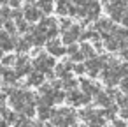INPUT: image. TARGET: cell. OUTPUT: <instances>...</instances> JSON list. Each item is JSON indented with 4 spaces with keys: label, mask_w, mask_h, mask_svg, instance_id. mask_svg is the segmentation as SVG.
Here are the masks:
<instances>
[{
    "label": "cell",
    "mask_w": 128,
    "mask_h": 127,
    "mask_svg": "<svg viewBox=\"0 0 128 127\" xmlns=\"http://www.w3.org/2000/svg\"><path fill=\"white\" fill-rule=\"evenodd\" d=\"M56 65V62H54V57L53 55H39L35 60H34V67L39 71V72H46V71H51L53 67Z\"/></svg>",
    "instance_id": "6da1fadb"
},
{
    "label": "cell",
    "mask_w": 128,
    "mask_h": 127,
    "mask_svg": "<svg viewBox=\"0 0 128 127\" xmlns=\"http://www.w3.org/2000/svg\"><path fill=\"white\" fill-rule=\"evenodd\" d=\"M79 35H81V27L70 25V27L63 32L62 43H63V44H72V43H76V39H79Z\"/></svg>",
    "instance_id": "7a4b0ae2"
},
{
    "label": "cell",
    "mask_w": 128,
    "mask_h": 127,
    "mask_svg": "<svg viewBox=\"0 0 128 127\" xmlns=\"http://www.w3.org/2000/svg\"><path fill=\"white\" fill-rule=\"evenodd\" d=\"M119 78H121V74H119L118 69H107V67H105L104 72H102V79H104V83H105L107 87H114V85H118Z\"/></svg>",
    "instance_id": "3957f363"
},
{
    "label": "cell",
    "mask_w": 128,
    "mask_h": 127,
    "mask_svg": "<svg viewBox=\"0 0 128 127\" xmlns=\"http://www.w3.org/2000/svg\"><path fill=\"white\" fill-rule=\"evenodd\" d=\"M67 101L70 104H74V106H81V104H88L90 102V95H86V94H82L79 90H70Z\"/></svg>",
    "instance_id": "277c9868"
},
{
    "label": "cell",
    "mask_w": 128,
    "mask_h": 127,
    "mask_svg": "<svg viewBox=\"0 0 128 127\" xmlns=\"http://www.w3.org/2000/svg\"><path fill=\"white\" fill-rule=\"evenodd\" d=\"M95 27H96V32H98V34H102V37L109 35V34L112 32V28H114V25H112V21H110V20H98Z\"/></svg>",
    "instance_id": "5b68a950"
},
{
    "label": "cell",
    "mask_w": 128,
    "mask_h": 127,
    "mask_svg": "<svg viewBox=\"0 0 128 127\" xmlns=\"http://www.w3.org/2000/svg\"><path fill=\"white\" fill-rule=\"evenodd\" d=\"M48 51L53 55V57H60V55H63L65 53V48L62 46V43L58 41V39H51L49 43H48Z\"/></svg>",
    "instance_id": "8992f818"
},
{
    "label": "cell",
    "mask_w": 128,
    "mask_h": 127,
    "mask_svg": "<svg viewBox=\"0 0 128 127\" xmlns=\"http://www.w3.org/2000/svg\"><path fill=\"white\" fill-rule=\"evenodd\" d=\"M81 87H82V94H86V95H95L100 88H98V85H95V83H91V81H88V79H82L81 81Z\"/></svg>",
    "instance_id": "52a82bcc"
},
{
    "label": "cell",
    "mask_w": 128,
    "mask_h": 127,
    "mask_svg": "<svg viewBox=\"0 0 128 127\" xmlns=\"http://www.w3.org/2000/svg\"><path fill=\"white\" fill-rule=\"evenodd\" d=\"M95 101H96L98 106H104V108H107V106L112 104V99H110L105 92H102V90H98V92L95 94Z\"/></svg>",
    "instance_id": "ba28073f"
},
{
    "label": "cell",
    "mask_w": 128,
    "mask_h": 127,
    "mask_svg": "<svg viewBox=\"0 0 128 127\" xmlns=\"http://www.w3.org/2000/svg\"><path fill=\"white\" fill-rule=\"evenodd\" d=\"M25 16H26V20H28V21H37V20H40L42 11H40V9H37V7L28 6V7H26V11H25Z\"/></svg>",
    "instance_id": "9c48e42d"
},
{
    "label": "cell",
    "mask_w": 128,
    "mask_h": 127,
    "mask_svg": "<svg viewBox=\"0 0 128 127\" xmlns=\"http://www.w3.org/2000/svg\"><path fill=\"white\" fill-rule=\"evenodd\" d=\"M44 78H46V76H44L42 72H39V71H37V72H32L30 78H28V85H35V87H37V85H42Z\"/></svg>",
    "instance_id": "30bf717a"
},
{
    "label": "cell",
    "mask_w": 128,
    "mask_h": 127,
    "mask_svg": "<svg viewBox=\"0 0 128 127\" xmlns=\"http://www.w3.org/2000/svg\"><path fill=\"white\" fill-rule=\"evenodd\" d=\"M79 51L82 53L84 58H91V57H95V50H93V46L88 44V43H82V46L79 48Z\"/></svg>",
    "instance_id": "8fae6325"
},
{
    "label": "cell",
    "mask_w": 128,
    "mask_h": 127,
    "mask_svg": "<svg viewBox=\"0 0 128 127\" xmlns=\"http://www.w3.org/2000/svg\"><path fill=\"white\" fill-rule=\"evenodd\" d=\"M16 65H18V76H23L25 72H28V71H30V64H28V60H26V58H20Z\"/></svg>",
    "instance_id": "7c38bea8"
},
{
    "label": "cell",
    "mask_w": 128,
    "mask_h": 127,
    "mask_svg": "<svg viewBox=\"0 0 128 127\" xmlns=\"http://www.w3.org/2000/svg\"><path fill=\"white\" fill-rule=\"evenodd\" d=\"M68 7H70L68 0H58V6H56L58 14H68Z\"/></svg>",
    "instance_id": "4fadbf2b"
},
{
    "label": "cell",
    "mask_w": 128,
    "mask_h": 127,
    "mask_svg": "<svg viewBox=\"0 0 128 127\" xmlns=\"http://www.w3.org/2000/svg\"><path fill=\"white\" fill-rule=\"evenodd\" d=\"M39 9L42 13H51L53 11V0H39Z\"/></svg>",
    "instance_id": "5bb4252c"
},
{
    "label": "cell",
    "mask_w": 128,
    "mask_h": 127,
    "mask_svg": "<svg viewBox=\"0 0 128 127\" xmlns=\"http://www.w3.org/2000/svg\"><path fill=\"white\" fill-rule=\"evenodd\" d=\"M51 115H53V109H49V106H40L39 108L40 120H48V118H51Z\"/></svg>",
    "instance_id": "9a60e30c"
},
{
    "label": "cell",
    "mask_w": 128,
    "mask_h": 127,
    "mask_svg": "<svg viewBox=\"0 0 128 127\" xmlns=\"http://www.w3.org/2000/svg\"><path fill=\"white\" fill-rule=\"evenodd\" d=\"M104 123H105V118H102L98 115V116H95L93 120L88 122V127H104Z\"/></svg>",
    "instance_id": "2e32d148"
},
{
    "label": "cell",
    "mask_w": 128,
    "mask_h": 127,
    "mask_svg": "<svg viewBox=\"0 0 128 127\" xmlns=\"http://www.w3.org/2000/svg\"><path fill=\"white\" fill-rule=\"evenodd\" d=\"M62 87L63 88H76L77 87V81L72 79V76H70V78H65V81H62Z\"/></svg>",
    "instance_id": "e0dca14e"
},
{
    "label": "cell",
    "mask_w": 128,
    "mask_h": 127,
    "mask_svg": "<svg viewBox=\"0 0 128 127\" xmlns=\"http://www.w3.org/2000/svg\"><path fill=\"white\" fill-rule=\"evenodd\" d=\"M53 102H62L63 99H65V94L63 92H60V90H53Z\"/></svg>",
    "instance_id": "ac0fdd59"
},
{
    "label": "cell",
    "mask_w": 128,
    "mask_h": 127,
    "mask_svg": "<svg viewBox=\"0 0 128 127\" xmlns=\"http://www.w3.org/2000/svg\"><path fill=\"white\" fill-rule=\"evenodd\" d=\"M4 76H6V81L7 83H14L16 81V72H12V71H4Z\"/></svg>",
    "instance_id": "d6986e66"
},
{
    "label": "cell",
    "mask_w": 128,
    "mask_h": 127,
    "mask_svg": "<svg viewBox=\"0 0 128 127\" xmlns=\"http://www.w3.org/2000/svg\"><path fill=\"white\" fill-rule=\"evenodd\" d=\"M72 69H74L77 74H84V72H86V65L81 64V62H76V65H72Z\"/></svg>",
    "instance_id": "ffe728a7"
},
{
    "label": "cell",
    "mask_w": 128,
    "mask_h": 127,
    "mask_svg": "<svg viewBox=\"0 0 128 127\" xmlns=\"http://www.w3.org/2000/svg\"><path fill=\"white\" fill-rule=\"evenodd\" d=\"M118 71H119L121 76H128V62H126V64H121V65L118 67Z\"/></svg>",
    "instance_id": "44dd1931"
},
{
    "label": "cell",
    "mask_w": 128,
    "mask_h": 127,
    "mask_svg": "<svg viewBox=\"0 0 128 127\" xmlns=\"http://www.w3.org/2000/svg\"><path fill=\"white\" fill-rule=\"evenodd\" d=\"M28 46H30L28 41H20V43H18V50H20V51H26Z\"/></svg>",
    "instance_id": "7402d4cb"
},
{
    "label": "cell",
    "mask_w": 128,
    "mask_h": 127,
    "mask_svg": "<svg viewBox=\"0 0 128 127\" xmlns=\"http://www.w3.org/2000/svg\"><path fill=\"white\" fill-rule=\"evenodd\" d=\"M105 94H107V95H109V97H110V99H116V97H118V95H119V92H118V90H116V88H112V87H110V88H109V90H107V92H105Z\"/></svg>",
    "instance_id": "603a6c76"
},
{
    "label": "cell",
    "mask_w": 128,
    "mask_h": 127,
    "mask_svg": "<svg viewBox=\"0 0 128 127\" xmlns=\"http://www.w3.org/2000/svg\"><path fill=\"white\" fill-rule=\"evenodd\" d=\"M119 21H121L124 27H128V11H126V9H124V13H123V16H121V20H119Z\"/></svg>",
    "instance_id": "cb8c5ba5"
},
{
    "label": "cell",
    "mask_w": 128,
    "mask_h": 127,
    "mask_svg": "<svg viewBox=\"0 0 128 127\" xmlns=\"http://www.w3.org/2000/svg\"><path fill=\"white\" fill-rule=\"evenodd\" d=\"M121 88H123L124 92H128V76H124V79L121 81Z\"/></svg>",
    "instance_id": "d4e9b609"
},
{
    "label": "cell",
    "mask_w": 128,
    "mask_h": 127,
    "mask_svg": "<svg viewBox=\"0 0 128 127\" xmlns=\"http://www.w3.org/2000/svg\"><path fill=\"white\" fill-rule=\"evenodd\" d=\"M121 55H123V58H124V60H128V44L121 48Z\"/></svg>",
    "instance_id": "484cf974"
},
{
    "label": "cell",
    "mask_w": 128,
    "mask_h": 127,
    "mask_svg": "<svg viewBox=\"0 0 128 127\" xmlns=\"http://www.w3.org/2000/svg\"><path fill=\"white\" fill-rule=\"evenodd\" d=\"M60 25H62V30H67V28L70 27V21H68V20H62Z\"/></svg>",
    "instance_id": "4316f807"
},
{
    "label": "cell",
    "mask_w": 128,
    "mask_h": 127,
    "mask_svg": "<svg viewBox=\"0 0 128 127\" xmlns=\"http://www.w3.org/2000/svg\"><path fill=\"white\" fill-rule=\"evenodd\" d=\"M114 127H124V122L121 118H114Z\"/></svg>",
    "instance_id": "83f0119b"
},
{
    "label": "cell",
    "mask_w": 128,
    "mask_h": 127,
    "mask_svg": "<svg viewBox=\"0 0 128 127\" xmlns=\"http://www.w3.org/2000/svg\"><path fill=\"white\" fill-rule=\"evenodd\" d=\"M14 62V57H7V58H4V64H7V65H11Z\"/></svg>",
    "instance_id": "f1b7e54d"
},
{
    "label": "cell",
    "mask_w": 128,
    "mask_h": 127,
    "mask_svg": "<svg viewBox=\"0 0 128 127\" xmlns=\"http://www.w3.org/2000/svg\"><path fill=\"white\" fill-rule=\"evenodd\" d=\"M18 27H20V30H26V23L25 21H18Z\"/></svg>",
    "instance_id": "f546056e"
},
{
    "label": "cell",
    "mask_w": 128,
    "mask_h": 127,
    "mask_svg": "<svg viewBox=\"0 0 128 127\" xmlns=\"http://www.w3.org/2000/svg\"><path fill=\"white\" fill-rule=\"evenodd\" d=\"M11 4H12V6H18V4H20V0H11Z\"/></svg>",
    "instance_id": "4dcf8cb0"
},
{
    "label": "cell",
    "mask_w": 128,
    "mask_h": 127,
    "mask_svg": "<svg viewBox=\"0 0 128 127\" xmlns=\"http://www.w3.org/2000/svg\"><path fill=\"white\" fill-rule=\"evenodd\" d=\"M0 127H7V125H6V123H4V122H0Z\"/></svg>",
    "instance_id": "1f68e13d"
},
{
    "label": "cell",
    "mask_w": 128,
    "mask_h": 127,
    "mask_svg": "<svg viewBox=\"0 0 128 127\" xmlns=\"http://www.w3.org/2000/svg\"><path fill=\"white\" fill-rule=\"evenodd\" d=\"M46 127H54V125H53V123H48V125H46Z\"/></svg>",
    "instance_id": "d6a6232c"
}]
</instances>
